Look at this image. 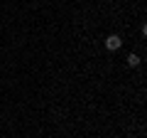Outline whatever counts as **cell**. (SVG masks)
Here are the masks:
<instances>
[{
	"label": "cell",
	"instance_id": "cell-1",
	"mask_svg": "<svg viewBox=\"0 0 147 138\" xmlns=\"http://www.w3.org/2000/svg\"><path fill=\"white\" fill-rule=\"evenodd\" d=\"M120 44H123V40L118 37V35H110V37L105 40V47H108L110 52H113V49H120Z\"/></svg>",
	"mask_w": 147,
	"mask_h": 138
},
{
	"label": "cell",
	"instance_id": "cell-2",
	"mask_svg": "<svg viewBox=\"0 0 147 138\" xmlns=\"http://www.w3.org/2000/svg\"><path fill=\"white\" fill-rule=\"evenodd\" d=\"M127 64H130V67H137V64H140V57H137V54H130V57H127Z\"/></svg>",
	"mask_w": 147,
	"mask_h": 138
}]
</instances>
